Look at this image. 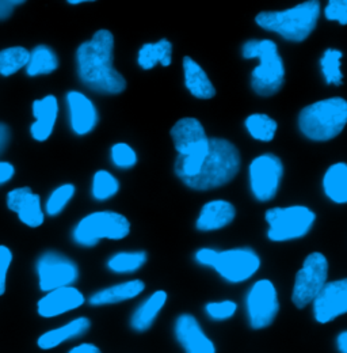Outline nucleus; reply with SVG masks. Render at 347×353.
Returning a JSON list of instances; mask_svg holds the SVG:
<instances>
[{
	"label": "nucleus",
	"instance_id": "1",
	"mask_svg": "<svg viewBox=\"0 0 347 353\" xmlns=\"http://www.w3.org/2000/svg\"><path fill=\"white\" fill-rule=\"evenodd\" d=\"M114 37L106 29L98 30L91 40L79 45L76 68L87 88L109 95L121 94L127 88L125 78L114 68Z\"/></svg>",
	"mask_w": 347,
	"mask_h": 353
},
{
	"label": "nucleus",
	"instance_id": "2",
	"mask_svg": "<svg viewBox=\"0 0 347 353\" xmlns=\"http://www.w3.org/2000/svg\"><path fill=\"white\" fill-rule=\"evenodd\" d=\"M240 170V152L225 139H209V150L197 174L183 182L194 190H212L231 182Z\"/></svg>",
	"mask_w": 347,
	"mask_h": 353
},
{
	"label": "nucleus",
	"instance_id": "3",
	"mask_svg": "<svg viewBox=\"0 0 347 353\" xmlns=\"http://www.w3.org/2000/svg\"><path fill=\"white\" fill-rule=\"evenodd\" d=\"M319 17L320 3L309 0L284 11L260 12L255 22L262 29L277 33L286 41L303 43L316 29Z\"/></svg>",
	"mask_w": 347,
	"mask_h": 353
},
{
	"label": "nucleus",
	"instance_id": "4",
	"mask_svg": "<svg viewBox=\"0 0 347 353\" xmlns=\"http://www.w3.org/2000/svg\"><path fill=\"white\" fill-rule=\"evenodd\" d=\"M347 123V102L333 97L305 106L299 116V128L313 141H328L341 134Z\"/></svg>",
	"mask_w": 347,
	"mask_h": 353
},
{
	"label": "nucleus",
	"instance_id": "5",
	"mask_svg": "<svg viewBox=\"0 0 347 353\" xmlns=\"http://www.w3.org/2000/svg\"><path fill=\"white\" fill-rule=\"evenodd\" d=\"M244 59H258L251 74V88L260 97L275 95L285 85V65L278 46L271 40H250L242 48Z\"/></svg>",
	"mask_w": 347,
	"mask_h": 353
},
{
	"label": "nucleus",
	"instance_id": "6",
	"mask_svg": "<svg viewBox=\"0 0 347 353\" xmlns=\"http://www.w3.org/2000/svg\"><path fill=\"white\" fill-rule=\"evenodd\" d=\"M196 261L202 266L213 268L231 284L250 280L260 268V257L250 248H235L222 252L204 248L196 253Z\"/></svg>",
	"mask_w": 347,
	"mask_h": 353
},
{
	"label": "nucleus",
	"instance_id": "7",
	"mask_svg": "<svg viewBox=\"0 0 347 353\" xmlns=\"http://www.w3.org/2000/svg\"><path fill=\"white\" fill-rule=\"evenodd\" d=\"M130 232L127 216L113 211H99L85 216L72 232L74 242L83 248H94L102 239L121 241Z\"/></svg>",
	"mask_w": 347,
	"mask_h": 353
},
{
	"label": "nucleus",
	"instance_id": "8",
	"mask_svg": "<svg viewBox=\"0 0 347 353\" xmlns=\"http://www.w3.org/2000/svg\"><path fill=\"white\" fill-rule=\"evenodd\" d=\"M267 238L273 242H288L305 236L313 227L316 215L304 205L275 207L266 212Z\"/></svg>",
	"mask_w": 347,
	"mask_h": 353
},
{
	"label": "nucleus",
	"instance_id": "9",
	"mask_svg": "<svg viewBox=\"0 0 347 353\" xmlns=\"http://www.w3.org/2000/svg\"><path fill=\"white\" fill-rule=\"evenodd\" d=\"M328 281V261L324 254L315 252L304 260L302 269L297 272L292 302L297 309L308 307L316 295L323 290Z\"/></svg>",
	"mask_w": 347,
	"mask_h": 353
},
{
	"label": "nucleus",
	"instance_id": "10",
	"mask_svg": "<svg viewBox=\"0 0 347 353\" xmlns=\"http://www.w3.org/2000/svg\"><path fill=\"white\" fill-rule=\"evenodd\" d=\"M280 312V301L271 280L255 281L246 295V314L251 329L263 330L273 325Z\"/></svg>",
	"mask_w": 347,
	"mask_h": 353
},
{
	"label": "nucleus",
	"instance_id": "11",
	"mask_svg": "<svg viewBox=\"0 0 347 353\" xmlns=\"http://www.w3.org/2000/svg\"><path fill=\"white\" fill-rule=\"evenodd\" d=\"M284 176L282 161L273 154L257 157L249 168L250 189L260 203L271 201L281 186Z\"/></svg>",
	"mask_w": 347,
	"mask_h": 353
},
{
	"label": "nucleus",
	"instance_id": "12",
	"mask_svg": "<svg viewBox=\"0 0 347 353\" xmlns=\"http://www.w3.org/2000/svg\"><path fill=\"white\" fill-rule=\"evenodd\" d=\"M37 274L40 290L50 292L72 287L79 279V268L71 259L57 252H46L37 261Z\"/></svg>",
	"mask_w": 347,
	"mask_h": 353
},
{
	"label": "nucleus",
	"instance_id": "13",
	"mask_svg": "<svg viewBox=\"0 0 347 353\" xmlns=\"http://www.w3.org/2000/svg\"><path fill=\"white\" fill-rule=\"evenodd\" d=\"M312 311L317 323L326 325L347 312V280L327 281L313 299Z\"/></svg>",
	"mask_w": 347,
	"mask_h": 353
},
{
	"label": "nucleus",
	"instance_id": "14",
	"mask_svg": "<svg viewBox=\"0 0 347 353\" xmlns=\"http://www.w3.org/2000/svg\"><path fill=\"white\" fill-rule=\"evenodd\" d=\"M174 336L183 353H217L213 340L205 333L200 321L189 312L176 316Z\"/></svg>",
	"mask_w": 347,
	"mask_h": 353
},
{
	"label": "nucleus",
	"instance_id": "15",
	"mask_svg": "<svg viewBox=\"0 0 347 353\" xmlns=\"http://www.w3.org/2000/svg\"><path fill=\"white\" fill-rule=\"evenodd\" d=\"M7 207L14 211L23 224L36 228L45 221L41 199L30 188H18L7 194Z\"/></svg>",
	"mask_w": 347,
	"mask_h": 353
},
{
	"label": "nucleus",
	"instance_id": "16",
	"mask_svg": "<svg viewBox=\"0 0 347 353\" xmlns=\"http://www.w3.org/2000/svg\"><path fill=\"white\" fill-rule=\"evenodd\" d=\"M67 105L70 112V124L75 134L86 136L92 132L98 123L99 116L94 102L79 91H70L67 94Z\"/></svg>",
	"mask_w": 347,
	"mask_h": 353
},
{
	"label": "nucleus",
	"instance_id": "17",
	"mask_svg": "<svg viewBox=\"0 0 347 353\" xmlns=\"http://www.w3.org/2000/svg\"><path fill=\"white\" fill-rule=\"evenodd\" d=\"M86 303L85 295L72 287H63L46 292V295L39 301L37 311L43 318H54L65 312L82 307Z\"/></svg>",
	"mask_w": 347,
	"mask_h": 353
},
{
	"label": "nucleus",
	"instance_id": "18",
	"mask_svg": "<svg viewBox=\"0 0 347 353\" xmlns=\"http://www.w3.org/2000/svg\"><path fill=\"white\" fill-rule=\"evenodd\" d=\"M144 290H145V283L143 280H138V279L128 280V281L96 291L88 298V303L94 307L117 305V303H123L137 298L144 292Z\"/></svg>",
	"mask_w": 347,
	"mask_h": 353
},
{
	"label": "nucleus",
	"instance_id": "19",
	"mask_svg": "<svg viewBox=\"0 0 347 353\" xmlns=\"http://www.w3.org/2000/svg\"><path fill=\"white\" fill-rule=\"evenodd\" d=\"M167 292L163 290L155 291L145 301H143L130 316L129 325L136 333L148 332L156 322L159 314L167 303Z\"/></svg>",
	"mask_w": 347,
	"mask_h": 353
},
{
	"label": "nucleus",
	"instance_id": "20",
	"mask_svg": "<svg viewBox=\"0 0 347 353\" xmlns=\"http://www.w3.org/2000/svg\"><path fill=\"white\" fill-rule=\"evenodd\" d=\"M90 329H91V321L87 316H79L60 327L45 332L39 337L37 345L43 351H50L64 343L81 339L82 336L88 333Z\"/></svg>",
	"mask_w": 347,
	"mask_h": 353
},
{
	"label": "nucleus",
	"instance_id": "21",
	"mask_svg": "<svg viewBox=\"0 0 347 353\" xmlns=\"http://www.w3.org/2000/svg\"><path fill=\"white\" fill-rule=\"evenodd\" d=\"M59 114V102L54 95H46L43 99L33 102V116L36 121L32 124L30 133L34 140L45 141L54 130Z\"/></svg>",
	"mask_w": 347,
	"mask_h": 353
},
{
	"label": "nucleus",
	"instance_id": "22",
	"mask_svg": "<svg viewBox=\"0 0 347 353\" xmlns=\"http://www.w3.org/2000/svg\"><path fill=\"white\" fill-rule=\"evenodd\" d=\"M236 216L235 207L225 200H213L207 203L196 221V228L202 232L216 231L231 224Z\"/></svg>",
	"mask_w": 347,
	"mask_h": 353
},
{
	"label": "nucleus",
	"instance_id": "23",
	"mask_svg": "<svg viewBox=\"0 0 347 353\" xmlns=\"http://www.w3.org/2000/svg\"><path fill=\"white\" fill-rule=\"evenodd\" d=\"M183 74L185 86L193 97L198 99H212L216 95V88L208 74L189 56L183 57Z\"/></svg>",
	"mask_w": 347,
	"mask_h": 353
},
{
	"label": "nucleus",
	"instance_id": "24",
	"mask_svg": "<svg viewBox=\"0 0 347 353\" xmlns=\"http://www.w3.org/2000/svg\"><path fill=\"white\" fill-rule=\"evenodd\" d=\"M323 190L335 204L347 203V166L339 162L328 168L323 176Z\"/></svg>",
	"mask_w": 347,
	"mask_h": 353
},
{
	"label": "nucleus",
	"instance_id": "25",
	"mask_svg": "<svg viewBox=\"0 0 347 353\" xmlns=\"http://www.w3.org/2000/svg\"><path fill=\"white\" fill-rule=\"evenodd\" d=\"M173 59V44L169 40H160L154 44H144L137 56L138 65L148 71L155 68L158 64H162L163 67H169L171 64Z\"/></svg>",
	"mask_w": 347,
	"mask_h": 353
},
{
	"label": "nucleus",
	"instance_id": "26",
	"mask_svg": "<svg viewBox=\"0 0 347 353\" xmlns=\"http://www.w3.org/2000/svg\"><path fill=\"white\" fill-rule=\"evenodd\" d=\"M59 68V59L54 50L46 45L36 46L29 56L26 74L29 77H39L52 74Z\"/></svg>",
	"mask_w": 347,
	"mask_h": 353
},
{
	"label": "nucleus",
	"instance_id": "27",
	"mask_svg": "<svg viewBox=\"0 0 347 353\" xmlns=\"http://www.w3.org/2000/svg\"><path fill=\"white\" fill-rule=\"evenodd\" d=\"M148 260L145 252H121L107 260V269L117 274H130L140 270Z\"/></svg>",
	"mask_w": 347,
	"mask_h": 353
},
{
	"label": "nucleus",
	"instance_id": "28",
	"mask_svg": "<svg viewBox=\"0 0 347 353\" xmlns=\"http://www.w3.org/2000/svg\"><path fill=\"white\" fill-rule=\"evenodd\" d=\"M244 125L253 139L264 143H269L274 139L278 128L277 121L263 113H255L249 116L244 121Z\"/></svg>",
	"mask_w": 347,
	"mask_h": 353
},
{
	"label": "nucleus",
	"instance_id": "29",
	"mask_svg": "<svg viewBox=\"0 0 347 353\" xmlns=\"http://www.w3.org/2000/svg\"><path fill=\"white\" fill-rule=\"evenodd\" d=\"M30 52L22 46H11L0 50V75L11 77L28 65Z\"/></svg>",
	"mask_w": 347,
	"mask_h": 353
},
{
	"label": "nucleus",
	"instance_id": "30",
	"mask_svg": "<svg viewBox=\"0 0 347 353\" xmlns=\"http://www.w3.org/2000/svg\"><path fill=\"white\" fill-rule=\"evenodd\" d=\"M120 190V182L116 176L106 170H98L92 178L91 193L96 201H107Z\"/></svg>",
	"mask_w": 347,
	"mask_h": 353
},
{
	"label": "nucleus",
	"instance_id": "31",
	"mask_svg": "<svg viewBox=\"0 0 347 353\" xmlns=\"http://www.w3.org/2000/svg\"><path fill=\"white\" fill-rule=\"evenodd\" d=\"M344 53L338 49H327L320 60V67L326 83L328 85H342L344 74L341 71V60Z\"/></svg>",
	"mask_w": 347,
	"mask_h": 353
},
{
	"label": "nucleus",
	"instance_id": "32",
	"mask_svg": "<svg viewBox=\"0 0 347 353\" xmlns=\"http://www.w3.org/2000/svg\"><path fill=\"white\" fill-rule=\"evenodd\" d=\"M75 192H76V188L72 183H64L57 189H54L46 201V205H45L46 214L50 216H57L59 214H61L64 208L68 205V203L72 200V197L75 196Z\"/></svg>",
	"mask_w": 347,
	"mask_h": 353
},
{
	"label": "nucleus",
	"instance_id": "33",
	"mask_svg": "<svg viewBox=\"0 0 347 353\" xmlns=\"http://www.w3.org/2000/svg\"><path fill=\"white\" fill-rule=\"evenodd\" d=\"M110 158L114 166L123 170H129L137 163V154L127 143L114 144L110 151Z\"/></svg>",
	"mask_w": 347,
	"mask_h": 353
},
{
	"label": "nucleus",
	"instance_id": "34",
	"mask_svg": "<svg viewBox=\"0 0 347 353\" xmlns=\"http://www.w3.org/2000/svg\"><path fill=\"white\" fill-rule=\"evenodd\" d=\"M238 310V305L233 301H220L209 302L205 306V314L216 322H224L231 319Z\"/></svg>",
	"mask_w": 347,
	"mask_h": 353
},
{
	"label": "nucleus",
	"instance_id": "35",
	"mask_svg": "<svg viewBox=\"0 0 347 353\" xmlns=\"http://www.w3.org/2000/svg\"><path fill=\"white\" fill-rule=\"evenodd\" d=\"M324 15L328 21H337L345 26L347 23L346 0H330L324 10Z\"/></svg>",
	"mask_w": 347,
	"mask_h": 353
},
{
	"label": "nucleus",
	"instance_id": "36",
	"mask_svg": "<svg viewBox=\"0 0 347 353\" xmlns=\"http://www.w3.org/2000/svg\"><path fill=\"white\" fill-rule=\"evenodd\" d=\"M11 263H12L11 250L6 246H0V296L6 292L7 273H8Z\"/></svg>",
	"mask_w": 347,
	"mask_h": 353
},
{
	"label": "nucleus",
	"instance_id": "37",
	"mask_svg": "<svg viewBox=\"0 0 347 353\" xmlns=\"http://www.w3.org/2000/svg\"><path fill=\"white\" fill-rule=\"evenodd\" d=\"M22 3L23 1H17V0H0V19L8 18L12 14L14 8Z\"/></svg>",
	"mask_w": 347,
	"mask_h": 353
},
{
	"label": "nucleus",
	"instance_id": "38",
	"mask_svg": "<svg viewBox=\"0 0 347 353\" xmlns=\"http://www.w3.org/2000/svg\"><path fill=\"white\" fill-rule=\"evenodd\" d=\"M15 173V169L8 162H0V185L8 182Z\"/></svg>",
	"mask_w": 347,
	"mask_h": 353
},
{
	"label": "nucleus",
	"instance_id": "39",
	"mask_svg": "<svg viewBox=\"0 0 347 353\" xmlns=\"http://www.w3.org/2000/svg\"><path fill=\"white\" fill-rule=\"evenodd\" d=\"M68 353H102L99 347L92 343H82L76 347H74Z\"/></svg>",
	"mask_w": 347,
	"mask_h": 353
},
{
	"label": "nucleus",
	"instance_id": "40",
	"mask_svg": "<svg viewBox=\"0 0 347 353\" xmlns=\"http://www.w3.org/2000/svg\"><path fill=\"white\" fill-rule=\"evenodd\" d=\"M8 141H10L8 127L4 124H0V152H3V150L7 147Z\"/></svg>",
	"mask_w": 347,
	"mask_h": 353
},
{
	"label": "nucleus",
	"instance_id": "41",
	"mask_svg": "<svg viewBox=\"0 0 347 353\" xmlns=\"http://www.w3.org/2000/svg\"><path fill=\"white\" fill-rule=\"evenodd\" d=\"M337 350L339 353H347V332L342 330L337 336Z\"/></svg>",
	"mask_w": 347,
	"mask_h": 353
},
{
	"label": "nucleus",
	"instance_id": "42",
	"mask_svg": "<svg viewBox=\"0 0 347 353\" xmlns=\"http://www.w3.org/2000/svg\"><path fill=\"white\" fill-rule=\"evenodd\" d=\"M68 3L70 4H82V3H85V0H70Z\"/></svg>",
	"mask_w": 347,
	"mask_h": 353
}]
</instances>
